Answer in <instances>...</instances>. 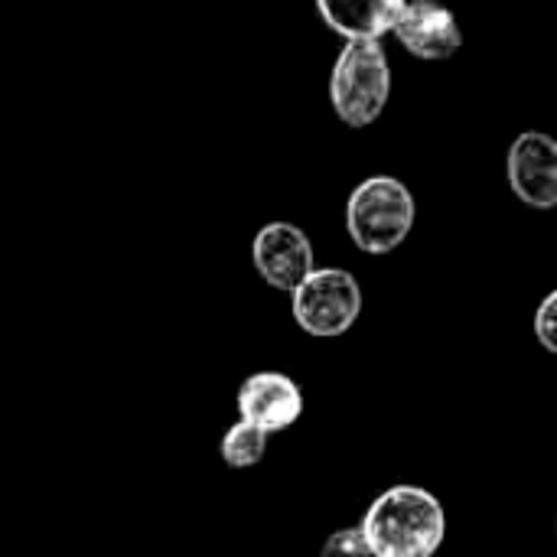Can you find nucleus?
Instances as JSON below:
<instances>
[{
  "mask_svg": "<svg viewBox=\"0 0 557 557\" xmlns=\"http://www.w3.org/2000/svg\"><path fill=\"white\" fill-rule=\"evenodd\" d=\"M362 532L372 557H434L447 535V516L434 493L401 483L369 506Z\"/></svg>",
  "mask_w": 557,
  "mask_h": 557,
  "instance_id": "nucleus-1",
  "label": "nucleus"
},
{
  "mask_svg": "<svg viewBox=\"0 0 557 557\" xmlns=\"http://www.w3.org/2000/svg\"><path fill=\"white\" fill-rule=\"evenodd\" d=\"M414 225V196L398 176L362 180L346 202V232L366 255L395 251Z\"/></svg>",
  "mask_w": 557,
  "mask_h": 557,
  "instance_id": "nucleus-2",
  "label": "nucleus"
},
{
  "mask_svg": "<svg viewBox=\"0 0 557 557\" xmlns=\"http://www.w3.org/2000/svg\"><path fill=\"white\" fill-rule=\"evenodd\" d=\"M392 95V65L379 39H352L330 75V101L343 124L369 127L382 117Z\"/></svg>",
  "mask_w": 557,
  "mask_h": 557,
  "instance_id": "nucleus-3",
  "label": "nucleus"
},
{
  "mask_svg": "<svg viewBox=\"0 0 557 557\" xmlns=\"http://www.w3.org/2000/svg\"><path fill=\"white\" fill-rule=\"evenodd\" d=\"M290 313L310 336H343L362 313V287L343 268H317L290 294Z\"/></svg>",
  "mask_w": 557,
  "mask_h": 557,
  "instance_id": "nucleus-4",
  "label": "nucleus"
},
{
  "mask_svg": "<svg viewBox=\"0 0 557 557\" xmlns=\"http://www.w3.org/2000/svg\"><path fill=\"white\" fill-rule=\"evenodd\" d=\"M251 261L264 284L274 290L294 294L317 268H313V245L304 228L290 222H271L255 235Z\"/></svg>",
  "mask_w": 557,
  "mask_h": 557,
  "instance_id": "nucleus-5",
  "label": "nucleus"
},
{
  "mask_svg": "<svg viewBox=\"0 0 557 557\" xmlns=\"http://www.w3.org/2000/svg\"><path fill=\"white\" fill-rule=\"evenodd\" d=\"M512 193L532 209L557 206V140L542 131H525L512 140L506 157Z\"/></svg>",
  "mask_w": 557,
  "mask_h": 557,
  "instance_id": "nucleus-6",
  "label": "nucleus"
},
{
  "mask_svg": "<svg viewBox=\"0 0 557 557\" xmlns=\"http://www.w3.org/2000/svg\"><path fill=\"white\" fill-rule=\"evenodd\" d=\"M238 414L268 434L287 431L304 414V392L284 372H255L238 388Z\"/></svg>",
  "mask_w": 557,
  "mask_h": 557,
  "instance_id": "nucleus-7",
  "label": "nucleus"
},
{
  "mask_svg": "<svg viewBox=\"0 0 557 557\" xmlns=\"http://www.w3.org/2000/svg\"><path fill=\"white\" fill-rule=\"evenodd\" d=\"M392 33L411 55L428 59V62L450 59L463 46V29L454 10L444 3H428V0H408Z\"/></svg>",
  "mask_w": 557,
  "mask_h": 557,
  "instance_id": "nucleus-8",
  "label": "nucleus"
},
{
  "mask_svg": "<svg viewBox=\"0 0 557 557\" xmlns=\"http://www.w3.org/2000/svg\"><path fill=\"white\" fill-rule=\"evenodd\" d=\"M408 0H317V13L323 23L352 39H382L395 29Z\"/></svg>",
  "mask_w": 557,
  "mask_h": 557,
  "instance_id": "nucleus-9",
  "label": "nucleus"
},
{
  "mask_svg": "<svg viewBox=\"0 0 557 557\" xmlns=\"http://www.w3.org/2000/svg\"><path fill=\"white\" fill-rule=\"evenodd\" d=\"M219 454L225 460V467L232 470H248V467H258L268 454V431L248 424V421H238L225 431L222 444H219Z\"/></svg>",
  "mask_w": 557,
  "mask_h": 557,
  "instance_id": "nucleus-10",
  "label": "nucleus"
},
{
  "mask_svg": "<svg viewBox=\"0 0 557 557\" xmlns=\"http://www.w3.org/2000/svg\"><path fill=\"white\" fill-rule=\"evenodd\" d=\"M320 557H372L362 525L333 532V535L323 542V552H320Z\"/></svg>",
  "mask_w": 557,
  "mask_h": 557,
  "instance_id": "nucleus-11",
  "label": "nucleus"
},
{
  "mask_svg": "<svg viewBox=\"0 0 557 557\" xmlns=\"http://www.w3.org/2000/svg\"><path fill=\"white\" fill-rule=\"evenodd\" d=\"M535 336L539 343L557 356V290H552L542 304H539V313H535Z\"/></svg>",
  "mask_w": 557,
  "mask_h": 557,
  "instance_id": "nucleus-12",
  "label": "nucleus"
},
{
  "mask_svg": "<svg viewBox=\"0 0 557 557\" xmlns=\"http://www.w3.org/2000/svg\"><path fill=\"white\" fill-rule=\"evenodd\" d=\"M428 3H444V0H428Z\"/></svg>",
  "mask_w": 557,
  "mask_h": 557,
  "instance_id": "nucleus-13",
  "label": "nucleus"
},
{
  "mask_svg": "<svg viewBox=\"0 0 557 557\" xmlns=\"http://www.w3.org/2000/svg\"><path fill=\"white\" fill-rule=\"evenodd\" d=\"M555 532H557V525H555Z\"/></svg>",
  "mask_w": 557,
  "mask_h": 557,
  "instance_id": "nucleus-14",
  "label": "nucleus"
}]
</instances>
